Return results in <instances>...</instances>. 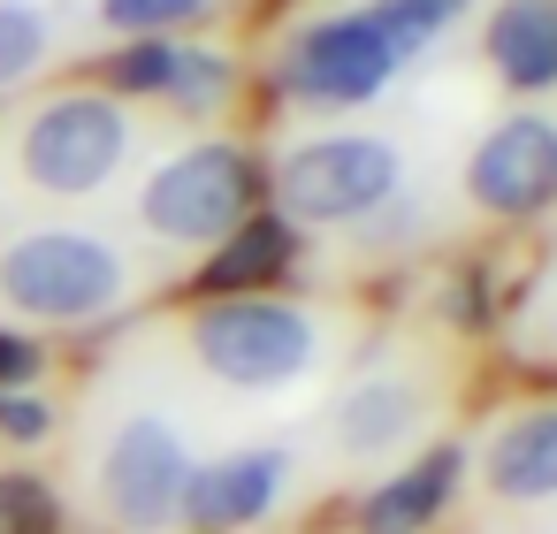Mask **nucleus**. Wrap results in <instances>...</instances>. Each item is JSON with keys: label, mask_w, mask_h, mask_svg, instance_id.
I'll use <instances>...</instances> for the list:
<instances>
[{"label": "nucleus", "mask_w": 557, "mask_h": 534, "mask_svg": "<svg viewBox=\"0 0 557 534\" xmlns=\"http://www.w3.org/2000/svg\"><path fill=\"white\" fill-rule=\"evenodd\" d=\"M184 351L214 389L275 397L321 374L336 336H329V306L275 283V290H199L184 306Z\"/></svg>", "instance_id": "nucleus-1"}, {"label": "nucleus", "mask_w": 557, "mask_h": 534, "mask_svg": "<svg viewBox=\"0 0 557 534\" xmlns=\"http://www.w3.org/2000/svg\"><path fill=\"white\" fill-rule=\"evenodd\" d=\"M138 131H146V115L131 100H115L100 77L47 85L9 123V176L47 207H85L108 184H123Z\"/></svg>", "instance_id": "nucleus-2"}, {"label": "nucleus", "mask_w": 557, "mask_h": 534, "mask_svg": "<svg viewBox=\"0 0 557 534\" xmlns=\"http://www.w3.org/2000/svg\"><path fill=\"white\" fill-rule=\"evenodd\" d=\"M138 290V268L115 237L85 222H39L0 237V321L32 336H85L108 328Z\"/></svg>", "instance_id": "nucleus-3"}, {"label": "nucleus", "mask_w": 557, "mask_h": 534, "mask_svg": "<svg viewBox=\"0 0 557 534\" xmlns=\"http://www.w3.org/2000/svg\"><path fill=\"white\" fill-rule=\"evenodd\" d=\"M252 214H268V161L237 131H191L176 138L131 191V222L161 252L207 260L222 237H237Z\"/></svg>", "instance_id": "nucleus-4"}, {"label": "nucleus", "mask_w": 557, "mask_h": 534, "mask_svg": "<svg viewBox=\"0 0 557 534\" xmlns=\"http://www.w3.org/2000/svg\"><path fill=\"white\" fill-rule=\"evenodd\" d=\"M268 161V214L298 237H359L405 191V146L389 131H306Z\"/></svg>", "instance_id": "nucleus-5"}, {"label": "nucleus", "mask_w": 557, "mask_h": 534, "mask_svg": "<svg viewBox=\"0 0 557 534\" xmlns=\"http://www.w3.org/2000/svg\"><path fill=\"white\" fill-rule=\"evenodd\" d=\"M405 77V54L389 47V32L359 9V0H329V9H306L275 32L268 47V100L290 115H359L374 108L389 85Z\"/></svg>", "instance_id": "nucleus-6"}, {"label": "nucleus", "mask_w": 557, "mask_h": 534, "mask_svg": "<svg viewBox=\"0 0 557 534\" xmlns=\"http://www.w3.org/2000/svg\"><path fill=\"white\" fill-rule=\"evenodd\" d=\"M92 77L115 100H131L138 115L153 108V115H176V123H199V131H222L230 108L245 100L237 54L199 39V32H184V39H123V47H108L92 62Z\"/></svg>", "instance_id": "nucleus-7"}, {"label": "nucleus", "mask_w": 557, "mask_h": 534, "mask_svg": "<svg viewBox=\"0 0 557 534\" xmlns=\"http://www.w3.org/2000/svg\"><path fill=\"white\" fill-rule=\"evenodd\" d=\"M191 443L161 412H123L92 458V504L115 534H184V488H191Z\"/></svg>", "instance_id": "nucleus-8"}, {"label": "nucleus", "mask_w": 557, "mask_h": 534, "mask_svg": "<svg viewBox=\"0 0 557 534\" xmlns=\"http://www.w3.org/2000/svg\"><path fill=\"white\" fill-rule=\"evenodd\" d=\"M458 199L481 229H534L557 214V115L549 108H511L496 115L466 161H458Z\"/></svg>", "instance_id": "nucleus-9"}, {"label": "nucleus", "mask_w": 557, "mask_h": 534, "mask_svg": "<svg viewBox=\"0 0 557 534\" xmlns=\"http://www.w3.org/2000/svg\"><path fill=\"white\" fill-rule=\"evenodd\" d=\"M428 420H435V382L420 367H374V374L344 382L329 435H336V458H351V465H397L428 443Z\"/></svg>", "instance_id": "nucleus-10"}, {"label": "nucleus", "mask_w": 557, "mask_h": 534, "mask_svg": "<svg viewBox=\"0 0 557 534\" xmlns=\"http://www.w3.org/2000/svg\"><path fill=\"white\" fill-rule=\"evenodd\" d=\"M466 481L511 511L557 504V397H519L488 412V427L466 450Z\"/></svg>", "instance_id": "nucleus-11"}, {"label": "nucleus", "mask_w": 557, "mask_h": 534, "mask_svg": "<svg viewBox=\"0 0 557 534\" xmlns=\"http://www.w3.org/2000/svg\"><path fill=\"white\" fill-rule=\"evenodd\" d=\"M283 496H290V450L283 443H237V450L191 465L184 526L191 534H252L283 511Z\"/></svg>", "instance_id": "nucleus-12"}, {"label": "nucleus", "mask_w": 557, "mask_h": 534, "mask_svg": "<svg viewBox=\"0 0 557 534\" xmlns=\"http://www.w3.org/2000/svg\"><path fill=\"white\" fill-rule=\"evenodd\" d=\"M466 488V443H420L351 496V534H435Z\"/></svg>", "instance_id": "nucleus-13"}, {"label": "nucleus", "mask_w": 557, "mask_h": 534, "mask_svg": "<svg viewBox=\"0 0 557 534\" xmlns=\"http://www.w3.org/2000/svg\"><path fill=\"white\" fill-rule=\"evenodd\" d=\"M481 62L519 100H557V0H481Z\"/></svg>", "instance_id": "nucleus-14"}, {"label": "nucleus", "mask_w": 557, "mask_h": 534, "mask_svg": "<svg viewBox=\"0 0 557 534\" xmlns=\"http://www.w3.org/2000/svg\"><path fill=\"white\" fill-rule=\"evenodd\" d=\"M298 229L290 222H275V214H252L237 237H222L207 260H199V275H191V298L199 290H275L283 275H290V260H298Z\"/></svg>", "instance_id": "nucleus-15"}, {"label": "nucleus", "mask_w": 557, "mask_h": 534, "mask_svg": "<svg viewBox=\"0 0 557 534\" xmlns=\"http://www.w3.org/2000/svg\"><path fill=\"white\" fill-rule=\"evenodd\" d=\"M54 47H62V24H54L47 0H0V100H16L24 85H39Z\"/></svg>", "instance_id": "nucleus-16"}, {"label": "nucleus", "mask_w": 557, "mask_h": 534, "mask_svg": "<svg viewBox=\"0 0 557 534\" xmlns=\"http://www.w3.org/2000/svg\"><path fill=\"white\" fill-rule=\"evenodd\" d=\"M230 0H92V32L108 47L123 39H184L199 24H214Z\"/></svg>", "instance_id": "nucleus-17"}, {"label": "nucleus", "mask_w": 557, "mask_h": 534, "mask_svg": "<svg viewBox=\"0 0 557 534\" xmlns=\"http://www.w3.org/2000/svg\"><path fill=\"white\" fill-rule=\"evenodd\" d=\"M359 9L389 32V47H397L405 62H420V54H435V47L481 9V0H359Z\"/></svg>", "instance_id": "nucleus-18"}, {"label": "nucleus", "mask_w": 557, "mask_h": 534, "mask_svg": "<svg viewBox=\"0 0 557 534\" xmlns=\"http://www.w3.org/2000/svg\"><path fill=\"white\" fill-rule=\"evenodd\" d=\"M0 534H62V496L32 465H0Z\"/></svg>", "instance_id": "nucleus-19"}, {"label": "nucleus", "mask_w": 557, "mask_h": 534, "mask_svg": "<svg viewBox=\"0 0 557 534\" xmlns=\"http://www.w3.org/2000/svg\"><path fill=\"white\" fill-rule=\"evenodd\" d=\"M54 397L47 389H9V397H0V443H9V450H39L47 435H54Z\"/></svg>", "instance_id": "nucleus-20"}, {"label": "nucleus", "mask_w": 557, "mask_h": 534, "mask_svg": "<svg viewBox=\"0 0 557 534\" xmlns=\"http://www.w3.org/2000/svg\"><path fill=\"white\" fill-rule=\"evenodd\" d=\"M39 382H47V344L32 328L0 321V397H9V389H39Z\"/></svg>", "instance_id": "nucleus-21"}]
</instances>
